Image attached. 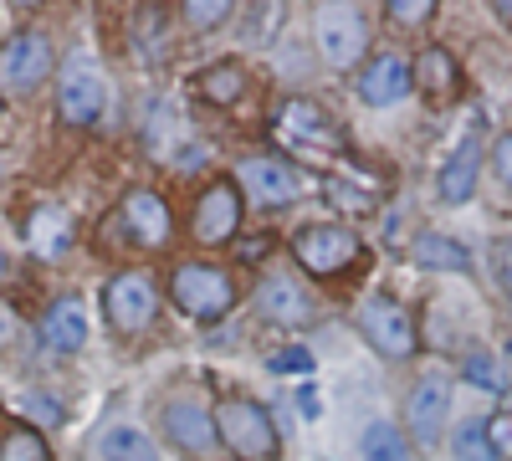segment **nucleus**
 I'll use <instances>...</instances> for the list:
<instances>
[{
    "label": "nucleus",
    "mask_w": 512,
    "mask_h": 461,
    "mask_svg": "<svg viewBox=\"0 0 512 461\" xmlns=\"http://www.w3.org/2000/svg\"><path fill=\"white\" fill-rule=\"evenodd\" d=\"M272 134H277L292 154H303V159H333L338 149H344L338 123H333L318 103H308V98H287V103L277 108Z\"/></svg>",
    "instance_id": "1"
},
{
    "label": "nucleus",
    "mask_w": 512,
    "mask_h": 461,
    "mask_svg": "<svg viewBox=\"0 0 512 461\" xmlns=\"http://www.w3.org/2000/svg\"><path fill=\"white\" fill-rule=\"evenodd\" d=\"M216 436L241 461H277V426H272L267 405H256V400H221L216 405Z\"/></svg>",
    "instance_id": "2"
},
{
    "label": "nucleus",
    "mask_w": 512,
    "mask_h": 461,
    "mask_svg": "<svg viewBox=\"0 0 512 461\" xmlns=\"http://www.w3.org/2000/svg\"><path fill=\"white\" fill-rule=\"evenodd\" d=\"M169 292H175V308L190 313V318H226L231 303H236V287L221 267H210V262H185L175 267V282H169Z\"/></svg>",
    "instance_id": "3"
},
{
    "label": "nucleus",
    "mask_w": 512,
    "mask_h": 461,
    "mask_svg": "<svg viewBox=\"0 0 512 461\" xmlns=\"http://www.w3.org/2000/svg\"><path fill=\"white\" fill-rule=\"evenodd\" d=\"M318 47H323V62L349 72L364 47H369V31H364V16L359 6H349V0H328V6H318Z\"/></svg>",
    "instance_id": "4"
},
{
    "label": "nucleus",
    "mask_w": 512,
    "mask_h": 461,
    "mask_svg": "<svg viewBox=\"0 0 512 461\" xmlns=\"http://www.w3.org/2000/svg\"><path fill=\"white\" fill-rule=\"evenodd\" d=\"M292 257L303 262L308 277H333L359 262V236L349 226H303L292 241Z\"/></svg>",
    "instance_id": "5"
},
{
    "label": "nucleus",
    "mask_w": 512,
    "mask_h": 461,
    "mask_svg": "<svg viewBox=\"0 0 512 461\" xmlns=\"http://www.w3.org/2000/svg\"><path fill=\"white\" fill-rule=\"evenodd\" d=\"M359 333L384 354V359H410L420 349V333L410 323V313L390 298H364L359 303Z\"/></svg>",
    "instance_id": "6"
},
{
    "label": "nucleus",
    "mask_w": 512,
    "mask_h": 461,
    "mask_svg": "<svg viewBox=\"0 0 512 461\" xmlns=\"http://www.w3.org/2000/svg\"><path fill=\"white\" fill-rule=\"evenodd\" d=\"M154 308H159V292H154V277L149 272H118L103 292V313L118 333H139L154 323Z\"/></svg>",
    "instance_id": "7"
},
{
    "label": "nucleus",
    "mask_w": 512,
    "mask_h": 461,
    "mask_svg": "<svg viewBox=\"0 0 512 461\" xmlns=\"http://www.w3.org/2000/svg\"><path fill=\"white\" fill-rule=\"evenodd\" d=\"M108 108V77L88 62H72L57 82V113L72 123V129H88V123H98Z\"/></svg>",
    "instance_id": "8"
},
{
    "label": "nucleus",
    "mask_w": 512,
    "mask_h": 461,
    "mask_svg": "<svg viewBox=\"0 0 512 461\" xmlns=\"http://www.w3.org/2000/svg\"><path fill=\"white\" fill-rule=\"evenodd\" d=\"M190 231H195L200 246H226V241L241 231V190H236L231 180H216V185L200 195Z\"/></svg>",
    "instance_id": "9"
},
{
    "label": "nucleus",
    "mask_w": 512,
    "mask_h": 461,
    "mask_svg": "<svg viewBox=\"0 0 512 461\" xmlns=\"http://www.w3.org/2000/svg\"><path fill=\"white\" fill-rule=\"evenodd\" d=\"M241 185L256 195V205H292L297 195L308 190V180H303V170L297 164H287V159H246L241 164Z\"/></svg>",
    "instance_id": "10"
},
{
    "label": "nucleus",
    "mask_w": 512,
    "mask_h": 461,
    "mask_svg": "<svg viewBox=\"0 0 512 461\" xmlns=\"http://www.w3.org/2000/svg\"><path fill=\"white\" fill-rule=\"evenodd\" d=\"M52 72V41L41 36V31H21L6 52H0V82L16 93L36 88V82H47Z\"/></svg>",
    "instance_id": "11"
},
{
    "label": "nucleus",
    "mask_w": 512,
    "mask_h": 461,
    "mask_svg": "<svg viewBox=\"0 0 512 461\" xmlns=\"http://www.w3.org/2000/svg\"><path fill=\"white\" fill-rule=\"evenodd\" d=\"M410 88H415V72H410V62H405L400 52H379V57L364 67V77H359V98H364L369 108H390V103H400Z\"/></svg>",
    "instance_id": "12"
},
{
    "label": "nucleus",
    "mask_w": 512,
    "mask_h": 461,
    "mask_svg": "<svg viewBox=\"0 0 512 461\" xmlns=\"http://www.w3.org/2000/svg\"><path fill=\"white\" fill-rule=\"evenodd\" d=\"M118 211H123L128 241H139V246H164L169 231H175V221H169V205H164L154 190H128Z\"/></svg>",
    "instance_id": "13"
},
{
    "label": "nucleus",
    "mask_w": 512,
    "mask_h": 461,
    "mask_svg": "<svg viewBox=\"0 0 512 461\" xmlns=\"http://www.w3.org/2000/svg\"><path fill=\"white\" fill-rule=\"evenodd\" d=\"M446 410H451V390L441 374H425V380L410 390V436L420 446H436L446 431Z\"/></svg>",
    "instance_id": "14"
},
{
    "label": "nucleus",
    "mask_w": 512,
    "mask_h": 461,
    "mask_svg": "<svg viewBox=\"0 0 512 461\" xmlns=\"http://www.w3.org/2000/svg\"><path fill=\"white\" fill-rule=\"evenodd\" d=\"M41 344H47L52 354H77L82 344H88V308H82V298H57L47 308V318H41Z\"/></svg>",
    "instance_id": "15"
},
{
    "label": "nucleus",
    "mask_w": 512,
    "mask_h": 461,
    "mask_svg": "<svg viewBox=\"0 0 512 461\" xmlns=\"http://www.w3.org/2000/svg\"><path fill=\"white\" fill-rule=\"evenodd\" d=\"M256 308H262L272 323L282 328H297V323H308L313 318V298H308V287H297L292 277H267L262 287H256Z\"/></svg>",
    "instance_id": "16"
},
{
    "label": "nucleus",
    "mask_w": 512,
    "mask_h": 461,
    "mask_svg": "<svg viewBox=\"0 0 512 461\" xmlns=\"http://www.w3.org/2000/svg\"><path fill=\"white\" fill-rule=\"evenodd\" d=\"M164 431H169V441H175V446H185L195 456L216 451V421H210L195 400H175V405H169L164 410Z\"/></svg>",
    "instance_id": "17"
},
{
    "label": "nucleus",
    "mask_w": 512,
    "mask_h": 461,
    "mask_svg": "<svg viewBox=\"0 0 512 461\" xmlns=\"http://www.w3.org/2000/svg\"><path fill=\"white\" fill-rule=\"evenodd\" d=\"M26 246L36 251V257L57 262L62 251L72 246V221H67V211H57V205H36V211L26 216Z\"/></svg>",
    "instance_id": "18"
},
{
    "label": "nucleus",
    "mask_w": 512,
    "mask_h": 461,
    "mask_svg": "<svg viewBox=\"0 0 512 461\" xmlns=\"http://www.w3.org/2000/svg\"><path fill=\"white\" fill-rule=\"evenodd\" d=\"M477 175H482V144H477V139H466V144H461V149L446 159V170H441V180H436L441 200H446V205L472 200V190H477Z\"/></svg>",
    "instance_id": "19"
},
{
    "label": "nucleus",
    "mask_w": 512,
    "mask_h": 461,
    "mask_svg": "<svg viewBox=\"0 0 512 461\" xmlns=\"http://www.w3.org/2000/svg\"><path fill=\"white\" fill-rule=\"evenodd\" d=\"M328 200L338 205V211H354V216H369L379 211V200H384V185L369 180L359 164H344V175H333L328 180Z\"/></svg>",
    "instance_id": "20"
},
{
    "label": "nucleus",
    "mask_w": 512,
    "mask_h": 461,
    "mask_svg": "<svg viewBox=\"0 0 512 461\" xmlns=\"http://www.w3.org/2000/svg\"><path fill=\"white\" fill-rule=\"evenodd\" d=\"M415 262H420L425 272H466V267H472V251H466L456 236L431 231V236L415 241Z\"/></svg>",
    "instance_id": "21"
},
{
    "label": "nucleus",
    "mask_w": 512,
    "mask_h": 461,
    "mask_svg": "<svg viewBox=\"0 0 512 461\" xmlns=\"http://www.w3.org/2000/svg\"><path fill=\"white\" fill-rule=\"evenodd\" d=\"M98 456H103V461H159L154 441H149L144 431H134V426H113V431H103Z\"/></svg>",
    "instance_id": "22"
},
{
    "label": "nucleus",
    "mask_w": 512,
    "mask_h": 461,
    "mask_svg": "<svg viewBox=\"0 0 512 461\" xmlns=\"http://www.w3.org/2000/svg\"><path fill=\"white\" fill-rule=\"evenodd\" d=\"M420 88H425V93H436V103L456 98V88H461V67L451 62V52L431 47V52L420 57Z\"/></svg>",
    "instance_id": "23"
},
{
    "label": "nucleus",
    "mask_w": 512,
    "mask_h": 461,
    "mask_svg": "<svg viewBox=\"0 0 512 461\" xmlns=\"http://www.w3.org/2000/svg\"><path fill=\"white\" fill-rule=\"evenodd\" d=\"M195 82H200V98H205V103H236V98L246 93L241 62H216V67H205Z\"/></svg>",
    "instance_id": "24"
},
{
    "label": "nucleus",
    "mask_w": 512,
    "mask_h": 461,
    "mask_svg": "<svg viewBox=\"0 0 512 461\" xmlns=\"http://www.w3.org/2000/svg\"><path fill=\"white\" fill-rule=\"evenodd\" d=\"M364 461H405V436L390 421H374L364 431Z\"/></svg>",
    "instance_id": "25"
},
{
    "label": "nucleus",
    "mask_w": 512,
    "mask_h": 461,
    "mask_svg": "<svg viewBox=\"0 0 512 461\" xmlns=\"http://www.w3.org/2000/svg\"><path fill=\"white\" fill-rule=\"evenodd\" d=\"M169 134L185 139V118H180L175 103H159V108L149 113V149H154V154H169Z\"/></svg>",
    "instance_id": "26"
},
{
    "label": "nucleus",
    "mask_w": 512,
    "mask_h": 461,
    "mask_svg": "<svg viewBox=\"0 0 512 461\" xmlns=\"http://www.w3.org/2000/svg\"><path fill=\"white\" fill-rule=\"evenodd\" d=\"M451 446H456L461 461H497V451H492V441H487V421H466Z\"/></svg>",
    "instance_id": "27"
},
{
    "label": "nucleus",
    "mask_w": 512,
    "mask_h": 461,
    "mask_svg": "<svg viewBox=\"0 0 512 461\" xmlns=\"http://www.w3.org/2000/svg\"><path fill=\"white\" fill-rule=\"evenodd\" d=\"M0 461H52V451H47V441H41L31 426H21V431L6 436V446H0Z\"/></svg>",
    "instance_id": "28"
},
{
    "label": "nucleus",
    "mask_w": 512,
    "mask_h": 461,
    "mask_svg": "<svg viewBox=\"0 0 512 461\" xmlns=\"http://www.w3.org/2000/svg\"><path fill=\"white\" fill-rule=\"evenodd\" d=\"M466 380L472 385H482V390H492V395H502L507 390V374H502V364L492 359V354H466Z\"/></svg>",
    "instance_id": "29"
},
{
    "label": "nucleus",
    "mask_w": 512,
    "mask_h": 461,
    "mask_svg": "<svg viewBox=\"0 0 512 461\" xmlns=\"http://www.w3.org/2000/svg\"><path fill=\"white\" fill-rule=\"evenodd\" d=\"M180 16H185V26H200L205 31V26H216V21L231 16V0H185Z\"/></svg>",
    "instance_id": "30"
},
{
    "label": "nucleus",
    "mask_w": 512,
    "mask_h": 461,
    "mask_svg": "<svg viewBox=\"0 0 512 461\" xmlns=\"http://www.w3.org/2000/svg\"><path fill=\"white\" fill-rule=\"evenodd\" d=\"M272 369L277 374H313V354L308 349H282V354H272Z\"/></svg>",
    "instance_id": "31"
},
{
    "label": "nucleus",
    "mask_w": 512,
    "mask_h": 461,
    "mask_svg": "<svg viewBox=\"0 0 512 461\" xmlns=\"http://www.w3.org/2000/svg\"><path fill=\"white\" fill-rule=\"evenodd\" d=\"M487 441H492V451H507L512 456V405L487 421Z\"/></svg>",
    "instance_id": "32"
},
{
    "label": "nucleus",
    "mask_w": 512,
    "mask_h": 461,
    "mask_svg": "<svg viewBox=\"0 0 512 461\" xmlns=\"http://www.w3.org/2000/svg\"><path fill=\"white\" fill-rule=\"evenodd\" d=\"M431 11H436L431 0H390V16H395V21H405V26L425 21V16H431Z\"/></svg>",
    "instance_id": "33"
},
{
    "label": "nucleus",
    "mask_w": 512,
    "mask_h": 461,
    "mask_svg": "<svg viewBox=\"0 0 512 461\" xmlns=\"http://www.w3.org/2000/svg\"><path fill=\"white\" fill-rule=\"evenodd\" d=\"M492 170H497V180L512 190V134H502V139L492 144Z\"/></svg>",
    "instance_id": "34"
},
{
    "label": "nucleus",
    "mask_w": 512,
    "mask_h": 461,
    "mask_svg": "<svg viewBox=\"0 0 512 461\" xmlns=\"http://www.w3.org/2000/svg\"><path fill=\"white\" fill-rule=\"evenodd\" d=\"M21 410L31 415V421H41V426H57V421H62V410H57L52 400H41V395H26V400H21Z\"/></svg>",
    "instance_id": "35"
},
{
    "label": "nucleus",
    "mask_w": 512,
    "mask_h": 461,
    "mask_svg": "<svg viewBox=\"0 0 512 461\" xmlns=\"http://www.w3.org/2000/svg\"><path fill=\"white\" fill-rule=\"evenodd\" d=\"M497 272H502V287H507V298H512V241L497 246Z\"/></svg>",
    "instance_id": "36"
},
{
    "label": "nucleus",
    "mask_w": 512,
    "mask_h": 461,
    "mask_svg": "<svg viewBox=\"0 0 512 461\" xmlns=\"http://www.w3.org/2000/svg\"><path fill=\"white\" fill-rule=\"evenodd\" d=\"M11 339H16V313H11L6 303H0V349H6Z\"/></svg>",
    "instance_id": "37"
},
{
    "label": "nucleus",
    "mask_w": 512,
    "mask_h": 461,
    "mask_svg": "<svg viewBox=\"0 0 512 461\" xmlns=\"http://www.w3.org/2000/svg\"><path fill=\"white\" fill-rule=\"evenodd\" d=\"M497 16H507V21H512V0H497Z\"/></svg>",
    "instance_id": "38"
},
{
    "label": "nucleus",
    "mask_w": 512,
    "mask_h": 461,
    "mask_svg": "<svg viewBox=\"0 0 512 461\" xmlns=\"http://www.w3.org/2000/svg\"><path fill=\"white\" fill-rule=\"evenodd\" d=\"M0 277H6V257H0Z\"/></svg>",
    "instance_id": "39"
},
{
    "label": "nucleus",
    "mask_w": 512,
    "mask_h": 461,
    "mask_svg": "<svg viewBox=\"0 0 512 461\" xmlns=\"http://www.w3.org/2000/svg\"><path fill=\"white\" fill-rule=\"evenodd\" d=\"M0 108H6V103H0Z\"/></svg>",
    "instance_id": "40"
}]
</instances>
